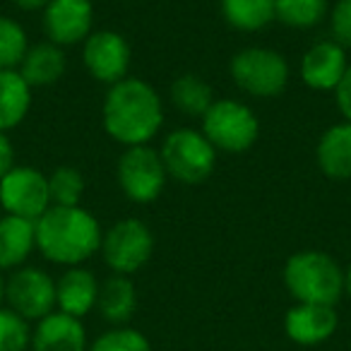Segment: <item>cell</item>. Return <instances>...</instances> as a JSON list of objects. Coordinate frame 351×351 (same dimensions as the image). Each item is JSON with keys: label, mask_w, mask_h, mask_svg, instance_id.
Returning <instances> with one entry per match:
<instances>
[{"label": "cell", "mask_w": 351, "mask_h": 351, "mask_svg": "<svg viewBox=\"0 0 351 351\" xmlns=\"http://www.w3.org/2000/svg\"><path fill=\"white\" fill-rule=\"evenodd\" d=\"M3 301H5V277L0 272V306H3Z\"/></svg>", "instance_id": "cell-34"}, {"label": "cell", "mask_w": 351, "mask_h": 351, "mask_svg": "<svg viewBox=\"0 0 351 351\" xmlns=\"http://www.w3.org/2000/svg\"><path fill=\"white\" fill-rule=\"evenodd\" d=\"M29 51L25 27L12 17L0 15V70H17Z\"/></svg>", "instance_id": "cell-25"}, {"label": "cell", "mask_w": 351, "mask_h": 351, "mask_svg": "<svg viewBox=\"0 0 351 351\" xmlns=\"http://www.w3.org/2000/svg\"><path fill=\"white\" fill-rule=\"evenodd\" d=\"M330 12V0H277L274 20L291 29H313Z\"/></svg>", "instance_id": "cell-24"}, {"label": "cell", "mask_w": 351, "mask_h": 351, "mask_svg": "<svg viewBox=\"0 0 351 351\" xmlns=\"http://www.w3.org/2000/svg\"><path fill=\"white\" fill-rule=\"evenodd\" d=\"M51 207L49 176L34 166H12L0 178V210L36 221Z\"/></svg>", "instance_id": "cell-9"}, {"label": "cell", "mask_w": 351, "mask_h": 351, "mask_svg": "<svg viewBox=\"0 0 351 351\" xmlns=\"http://www.w3.org/2000/svg\"><path fill=\"white\" fill-rule=\"evenodd\" d=\"M65 68H68V58H65L63 49L51 44V41H44V44L29 46L25 60L17 70L27 80V84L34 89L56 84L65 75Z\"/></svg>", "instance_id": "cell-20"}, {"label": "cell", "mask_w": 351, "mask_h": 351, "mask_svg": "<svg viewBox=\"0 0 351 351\" xmlns=\"http://www.w3.org/2000/svg\"><path fill=\"white\" fill-rule=\"evenodd\" d=\"M202 132L215 145L217 152L243 154L255 145L260 135V123L250 106L236 99H215L210 111L200 118Z\"/></svg>", "instance_id": "cell-6"}, {"label": "cell", "mask_w": 351, "mask_h": 351, "mask_svg": "<svg viewBox=\"0 0 351 351\" xmlns=\"http://www.w3.org/2000/svg\"><path fill=\"white\" fill-rule=\"evenodd\" d=\"M12 3H15V8H20L25 12H44V8L49 5L51 0H12Z\"/></svg>", "instance_id": "cell-32"}, {"label": "cell", "mask_w": 351, "mask_h": 351, "mask_svg": "<svg viewBox=\"0 0 351 351\" xmlns=\"http://www.w3.org/2000/svg\"><path fill=\"white\" fill-rule=\"evenodd\" d=\"M229 73L241 92L258 99H272L287 89L289 63L279 51L265 46L241 49L231 58Z\"/></svg>", "instance_id": "cell-5"}, {"label": "cell", "mask_w": 351, "mask_h": 351, "mask_svg": "<svg viewBox=\"0 0 351 351\" xmlns=\"http://www.w3.org/2000/svg\"><path fill=\"white\" fill-rule=\"evenodd\" d=\"M51 207H77L84 195V178L75 166H58L49 176Z\"/></svg>", "instance_id": "cell-26"}, {"label": "cell", "mask_w": 351, "mask_h": 351, "mask_svg": "<svg viewBox=\"0 0 351 351\" xmlns=\"http://www.w3.org/2000/svg\"><path fill=\"white\" fill-rule=\"evenodd\" d=\"M335 99H337V108H339V113L344 116V121L351 123V63H349V68H346L341 82L337 84Z\"/></svg>", "instance_id": "cell-30"}, {"label": "cell", "mask_w": 351, "mask_h": 351, "mask_svg": "<svg viewBox=\"0 0 351 351\" xmlns=\"http://www.w3.org/2000/svg\"><path fill=\"white\" fill-rule=\"evenodd\" d=\"M5 306L27 322H39L56 311V279L41 267L12 269L5 279Z\"/></svg>", "instance_id": "cell-10"}, {"label": "cell", "mask_w": 351, "mask_h": 351, "mask_svg": "<svg viewBox=\"0 0 351 351\" xmlns=\"http://www.w3.org/2000/svg\"><path fill=\"white\" fill-rule=\"evenodd\" d=\"M169 99L183 116L188 118H202L210 106L215 104V92L212 87L195 73H186L176 77L169 87Z\"/></svg>", "instance_id": "cell-22"}, {"label": "cell", "mask_w": 351, "mask_h": 351, "mask_svg": "<svg viewBox=\"0 0 351 351\" xmlns=\"http://www.w3.org/2000/svg\"><path fill=\"white\" fill-rule=\"evenodd\" d=\"M161 161L169 178L186 186H195L210 178L217 166V149L202 130L195 128H178L169 132L161 142Z\"/></svg>", "instance_id": "cell-4"}, {"label": "cell", "mask_w": 351, "mask_h": 351, "mask_svg": "<svg viewBox=\"0 0 351 351\" xmlns=\"http://www.w3.org/2000/svg\"><path fill=\"white\" fill-rule=\"evenodd\" d=\"M339 327L335 306L317 303H296L284 315V335L298 346H317L332 339Z\"/></svg>", "instance_id": "cell-13"}, {"label": "cell", "mask_w": 351, "mask_h": 351, "mask_svg": "<svg viewBox=\"0 0 351 351\" xmlns=\"http://www.w3.org/2000/svg\"><path fill=\"white\" fill-rule=\"evenodd\" d=\"M32 322L17 315L12 308L0 306V351H29Z\"/></svg>", "instance_id": "cell-28"}, {"label": "cell", "mask_w": 351, "mask_h": 351, "mask_svg": "<svg viewBox=\"0 0 351 351\" xmlns=\"http://www.w3.org/2000/svg\"><path fill=\"white\" fill-rule=\"evenodd\" d=\"M330 27L337 44L351 49V0H337L332 5Z\"/></svg>", "instance_id": "cell-29"}, {"label": "cell", "mask_w": 351, "mask_h": 351, "mask_svg": "<svg viewBox=\"0 0 351 351\" xmlns=\"http://www.w3.org/2000/svg\"><path fill=\"white\" fill-rule=\"evenodd\" d=\"M97 311L111 327H123L132 320L137 311V289L130 277L111 274L99 287Z\"/></svg>", "instance_id": "cell-19"}, {"label": "cell", "mask_w": 351, "mask_h": 351, "mask_svg": "<svg viewBox=\"0 0 351 351\" xmlns=\"http://www.w3.org/2000/svg\"><path fill=\"white\" fill-rule=\"evenodd\" d=\"M99 279L87 267H65V272L56 279V311L82 320L92 311H97Z\"/></svg>", "instance_id": "cell-16"}, {"label": "cell", "mask_w": 351, "mask_h": 351, "mask_svg": "<svg viewBox=\"0 0 351 351\" xmlns=\"http://www.w3.org/2000/svg\"><path fill=\"white\" fill-rule=\"evenodd\" d=\"M277 0H221V15L239 32H260L274 22Z\"/></svg>", "instance_id": "cell-23"}, {"label": "cell", "mask_w": 351, "mask_h": 351, "mask_svg": "<svg viewBox=\"0 0 351 351\" xmlns=\"http://www.w3.org/2000/svg\"><path fill=\"white\" fill-rule=\"evenodd\" d=\"M346 68H349L346 49L337 44L335 39H325L313 44L303 53L298 73H301L306 87L317 89V92H335L337 84L344 77Z\"/></svg>", "instance_id": "cell-14"}, {"label": "cell", "mask_w": 351, "mask_h": 351, "mask_svg": "<svg viewBox=\"0 0 351 351\" xmlns=\"http://www.w3.org/2000/svg\"><path fill=\"white\" fill-rule=\"evenodd\" d=\"M15 166V147H12L8 132L0 130V178Z\"/></svg>", "instance_id": "cell-31"}, {"label": "cell", "mask_w": 351, "mask_h": 351, "mask_svg": "<svg viewBox=\"0 0 351 351\" xmlns=\"http://www.w3.org/2000/svg\"><path fill=\"white\" fill-rule=\"evenodd\" d=\"M87 327L80 317L53 311L32 325L29 351H87Z\"/></svg>", "instance_id": "cell-15"}, {"label": "cell", "mask_w": 351, "mask_h": 351, "mask_svg": "<svg viewBox=\"0 0 351 351\" xmlns=\"http://www.w3.org/2000/svg\"><path fill=\"white\" fill-rule=\"evenodd\" d=\"M104 130L125 147L149 145L164 125V104L149 82L125 77L111 84L101 106Z\"/></svg>", "instance_id": "cell-1"}, {"label": "cell", "mask_w": 351, "mask_h": 351, "mask_svg": "<svg viewBox=\"0 0 351 351\" xmlns=\"http://www.w3.org/2000/svg\"><path fill=\"white\" fill-rule=\"evenodd\" d=\"M344 284H346V296L351 298V263H349V267L344 269Z\"/></svg>", "instance_id": "cell-33"}, {"label": "cell", "mask_w": 351, "mask_h": 351, "mask_svg": "<svg viewBox=\"0 0 351 351\" xmlns=\"http://www.w3.org/2000/svg\"><path fill=\"white\" fill-rule=\"evenodd\" d=\"M32 106V87L20 70H0V130L8 132L27 118Z\"/></svg>", "instance_id": "cell-21"}, {"label": "cell", "mask_w": 351, "mask_h": 351, "mask_svg": "<svg viewBox=\"0 0 351 351\" xmlns=\"http://www.w3.org/2000/svg\"><path fill=\"white\" fill-rule=\"evenodd\" d=\"M317 166L327 178L349 181L351 178V123L341 121L327 128L317 142Z\"/></svg>", "instance_id": "cell-18"}, {"label": "cell", "mask_w": 351, "mask_h": 351, "mask_svg": "<svg viewBox=\"0 0 351 351\" xmlns=\"http://www.w3.org/2000/svg\"><path fill=\"white\" fill-rule=\"evenodd\" d=\"M284 287L296 303L337 306L346 293L344 267L322 250H298L284 263Z\"/></svg>", "instance_id": "cell-3"}, {"label": "cell", "mask_w": 351, "mask_h": 351, "mask_svg": "<svg viewBox=\"0 0 351 351\" xmlns=\"http://www.w3.org/2000/svg\"><path fill=\"white\" fill-rule=\"evenodd\" d=\"M116 176L125 197L137 205L154 202L161 195L166 178H169L159 149L149 145L125 147V152L118 159Z\"/></svg>", "instance_id": "cell-8"}, {"label": "cell", "mask_w": 351, "mask_h": 351, "mask_svg": "<svg viewBox=\"0 0 351 351\" xmlns=\"http://www.w3.org/2000/svg\"><path fill=\"white\" fill-rule=\"evenodd\" d=\"M36 250V221L15 215L0 217V272L25 267Z\"/></svg>", "instance_id": "cell-17"}, {"label": "cell", "mask_w": 351, "mask_h": 351, "mask_svg": "<svg viewBox=\"0 0 351 351\" xmlns=\"http://www.w3.org/2000/svg\"><path fill=\"white\" fill-rule=\"evenodd\" d=\"M41 22L51 44L60 49L84 44L94 32V5L92 0H51L44 8Z\"/></svg>", "instance_id": "cell-12"}, {"label": "cell", "mask_w": 351, "mask_h": 351, "mask_svg": "<svg viewBox=\"0 0 351 351\" xmlns=\"http://www.w3.org/2000/svg\"><path fill=\"white\" fill-rule=\"evenodd\" d=\"M101 226L82 207H49L36 219V250L49 263L80 267L101 248Z\"/></svg>", "instance_id": "cell-2"}, {"label": "cell", "mask_w": 351, "mask_h": 351, "mask_svg": "<svg viewBox=\"0 0 351 351\" xmlns=\"http://www.w3.org/2000/svg\"><path fill=\"white\" fill-rule=\"evenodd\" d=\"M101 258L113 274L140 272L154 253V236L142 219H121L101 236Z\"/></svg>", "instance_id": "cell-7"}, {"label": "cell", "mask_w": 351, "mask_h": 351, "mask_svg": "<svg viewBox=\"0 0 351 351\" xmlns=\"http://www.w3.org/2000/svg\"><path fill=\"white\" fill-rule=\"evenodd\" d=\"M87 351H154L145 335L130 325L108 327L106 332L89 341Z\"/></svg>", "instance_id": "cell-27"}, {"label": "cell", "mask_w": 351, "mask_h": 351, "mask_svg": "<svg viewBox=\"0 0 351 351\" xmlns=\"http://www.w3.org/2000/svg\"><path fill=\"white\" fill-rule=\"evenodd\" d=\"M82 60L87 73L101 84H116L128 77L132 63L130 44L123 34L113 29H99L82 44Z\"/></svg>", "instance_id": "cell-11"}]
</instances>
